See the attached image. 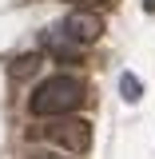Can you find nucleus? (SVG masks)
<instances>
[{
	"instance_id": "f257e3e1",
	"label": "nucleus",
	"mask_w": 155,
	"mask_h": 159,
	"mask_svg": "<svg viewBox=\"0 0 155 159\" xmlns=\"http://www.w3.org/2000/svg\"><path fill=\"white\" fill-rule=\"evenodd\" d=\"M84 103V84H80L76 76H52L44 80L36 92H32V99H28V111L32 116H76V107Z\"/></svg>"
},
{
	"instance_id": "f03ea898",
	"label": "nucleus",
	"mask_w": 155,
	"mask_h": 159,
	"mask_svg": "<svg viewBox=\"0 0 155 159\" xmlns=\"http://www.w3.org/2000/svg\"><path fill=\"white\" fill-rule=\"evenodd\" d=\"M44 135L52 139L56 147H64L68 155H84L92 147V123L84 116H56V123L44 127Z\"/></svg>"
},
{
	"instance_id": "7ed1b4c3",
	"label": "nucleus",
	"mask_w": 155,
	"mask_h": 159,
	"mask_svg": "<svg viewBox=\"0 0 155 159\" xmlns=\"http://www.w3.org/2000/svg\"><path fill=\"white\" fill-rule=\"evenodd\" d=\"M60 28L76 40V44H84V48H88V44H96V40L103 36V20H99L96 12H84V8H80V12H72Z\"/></svg>"
},
{
	"instance_id": "20e7f679",
	"label": "nucleus",
	"mask_w": 155,
	"mask_h": 159,
	"mask_svg": "<svg viewBox=\"0 0 155 159\" xmlns=\"http://www.w3.org/2000/svg\"><path fill=\"white\" fill-rule=\"evenodd\" d=\"M44 52H52V56L64 64V60H80L84 56V44H76L64 28H52V32H44Z\"/></svg>"
},
{
	"instance_id": "39448f33",
	"label": "nucleus",
	"mask_w": 155,
	"mask_h": 159,
	"mask_svg": "<svg viewBox=\"0 0 155 159\" xmlns=\"http://www.w3.org/2000/svg\"><path fill=\"white\" fill-rule=\"evenodd\" d=\"M40 64H44V56L40 52H28V56H16L12 64H8V76L16 80V84H24V80H32L40 72Z\"/></svg>"
},
{
	"instance_id": "423d86ee",
	"label": "nucleus",
	"mask_w": 155,
	"mask_h": 159,
	"mask_svg": "<svg viewBox=\"0 0 155 159\" xmlns=\"http://www.w3.org/2000/svg\"><path fill=\"white\" fill-rule=\"evenodd\" d=\"M119 96L127 99V103H139V99H143V84H139V76L123 72V76H119Z\"/></svg>"
},
{
	"instance_id": "0eeeda50",
	"label": "nucleus",
	"mask_w": 155,
	"mask_h": 159,
	"mask_svg": "<svg viewBox=\"0 0 155 159\" xmlns=\"http://www.w3.org/2000/svg\"><path fill=\"white\" fill-rule=\"evenodd\" d=\"M68 4H76V8H103V4H112V0H68Z\"/></svg>"
},
{
	"instance_id": "6e6552de",
	"label": "nucleus",
	"mask_w": 155,
	"mask_h": 159,
	"mask_svg": "<svg viewBox=\"0 0 155 159\" xmlns=\"http://www.w3.org/2000/svg\"><path fill=\"white\" fill-rule=\"evenodd\" d=\"M143 12H155V0H143Z\"/></svg>"
},
{
	"instance_id": "1a4fd4ad",
	"label": "nucleus",
	"mask_w": 155,
	"mask_h": 159,
	"mask_svg": "<svg viewBox=\"0 0 155 159\" xmlns=\"http://www.w3.org/2000/svg\"><path fill=\"white\" fill-rule=\"evenodd\" d=\"M40 159H60V155H40Z\"/></svg>"
}]
</instances>
